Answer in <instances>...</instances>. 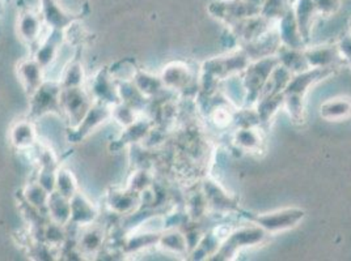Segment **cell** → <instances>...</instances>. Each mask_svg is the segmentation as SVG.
Wrapping results in <instances>:
<instances>
[{
    "label": "cell",
    "mask_w": 351,
    "mask_h": 261,
    "mask_svg": "<svg viewBox=\"0 0 351 261\" xmlns=\"http://www.w3.org/2000/svg\"><path fill=\"white\" fill-rule=\"evenodd\" d=\"M330 72L332 70L308 68L303 72L293 74L283 90V107L287 110L293 122L300 123L304 119V97L308 89Z\"/></svg>",
    "instance_id": "1"
},
{
    "label": "cell",
    "mask_w": 351,
    "mask_h": 261,
    "mask_svg": "<svg viewBox=\"0 0 351 261\" xmlns=\"http://www.w3.org/2000/svg\"><path fill=\"white\" fill-rule=\"evenodd\" d=\"M277 66L278 59L276 55L249 63L247 70L243 72V81L247 89V102H257L263 87Z\"/></svg>",
    "instance_id": "2"
},
{
    "label": "cell",
    "mask_w": 351,
    "mask_h": 261,
    "mask_svg": "<svg viewBox=\"0 0 351 261\" xmlns=\"http://www.w3.org/2000/svg\"><path fill=\"white\" fill-rule=\"evenodd\" d=\"M210 15L228 27L250 16L261 15V8L248 0H215L208 5Z\"/></svg>",
    "instance_id": "3"
},
{
    "label": "cell",
    "mask_w": 351,
    "mask_h": 261,
    "mask_svg": "<svg viewBox=\"0 0 351 261\" xmlns=\"http://www.w3.org/2000/svg\"><path fill=\"white\" fill-rule=\"evenodd\" d=\"M266 234L267 232H265L256 223L253 226L237 229L236 232H231L226 238V241L223 242V245L220 246L218 252H217V256H218V259L228 260L241 248L260 245L265 239Z\"/></svg>",
    "instance_id": "4"
},
{
    "label": "cell",
    "mask_w": 351,
    "mask_h": 261,
    "mask_svg": "<svg viewBox=\"0 0 351 261\" xmlns=\"http://www.w3.org/2000/svg\"><path fill=\"white\" fill-rule=\"evenodd\" d=\"M304 217L306 212L300 208H285L276 212L260 215L254 217L253 222L267 234H276L296 228Z\"/></svg>",
    "instance_id": "5"
},
{
    "label": "cell",
    "mask_w": 351,
    "mask_h": 261,
    "mask_svg": "<svg viewBox=\"0 0 351 261\" xmlns=\"http://www.w3.org/2000/svg\"><path fill=\"white\" fill-rule=\"evenodd\" d=\"M277 31H278L279 40H280L282 46L289 47V49H298V50L304 49L306 41L303 40L300 30L298 28L293 8L280 20H278Z\"/></svg>",
    "instance_id": "6"
},
{
    "label": "cell",
    "mask_w": 351,
    "mask_h": 261,
    "mask_svg": "<svg viewBox=\"0 0 351 261\" xmlns=\"http://www.w3.org/2000/svg\"><path fill=\"white\" fill-rule=\"evenodd\" d=\"M308 68L313 70H332L337 59L339 58L338 50L332 46H316L303 49Z\"/></svg>",
    "instance_id": "7"
},
{
    "label": "cell",
    "mask_w": 351,
    "mask_h": 261,
    "mask_svg": "<svg viewBox=\"0 0 351 261\" xmlns=\"http://www.w3.org/2000/svg\"><path fill=\"white\" fill-rule=\"evenodd\" d=\"M293 12L298 28L300 30V34H302L303 40L307 41L311 36L313 20L316 16L319 15L313 1L312 0H295V3L293 4Z\"/></svg>",
    "instance_id": "8"
},
{
    "label": "cell",
    "mask_w": 351,
    "mask_h": 261,
    "mask_svg": "<svg viewBox=\"0 0 351 261\" xmlns=\"http://www.w3.org/2000/svg\"><path fill=\"white\" fill-rule=\"evenodd\" d=\"M351 114V101L348 98H332L320 106V115L325 120H341Z\"/></svg>",
    "instance_id": "9"
},
{
    "label": "cell",
    "mask_w": 351,
    "mask_h": 261,
    "mask_svg": "<svg viewBox=\"0 0 351 261\" xmlns=\"http://www.w3.org/2000/svg\"><path fill=\"white\" fill-rule=\"evenodd\" d=\"M293 8L290 0H266L261 8V15L269 21H278Z\"/></svg>",
    "instance_id": "10"
},
{
    "label": "cell",
    "mask_w": 351,
    "mask_h": 261,
    "mask_svg": "<svg viewBox=\"0 0 351 261\" xmlns=\"http://www.w3.org/2000/svg\"><path fill=\"white\" fill-rule=\"evenodd\" d=\"M234 141L241 149L253 152L261 146V135L253 127H241L234 133Z\"/></svg>",
    "instance_id": "11"
},
{
    "label": "cell",
    "mask_w": 351,
    "mask_h": 261,
    "mask_svg": "<svg viewBox=\"0 0 351 261\" xmlns=\"http://www.w3.org/2000/svg\"><path fill=\"white\" fill-rule=\"evenodd\" d=\"M189 79H191V73H189L188 67L180 66V64H173V67L168 68L162 76L164 84L173 87H185L188 84Z\"/></svg>",
    "instance_id": "12"
},
{
    "label": "cell",
    "mask_w": 351,
    "mask_h": 261,
    "mask_svg": "<svg viewBox=\"0 0 351 261\" xmlns=\"http://www.w3.org/2000/svg\"><path fill=\"white\" fill-rule=\"evenodd\" d=\"M20 33L24 38L33 41L38 37L40 30H41V23L37 15L32 12H25L20 17Z\"/></svg>",
    "instance_id": "13"
},
{
    "label": "cell",
    "mask_w": 351,
    "mask_h": 261,
    "mask_svg": "<svg viewBox=\"0 0 351 261\" xmlns=\"http://www.w3.org/2000/svg\"><path fill=\"white\" fill-rule=\"evenodd\" d=\"M319 15L332 16L341 7V0H312Z\"/></svg>",
    "instance_id": "14"
},
{
    "label": "cell",
    "mask_w": 351,
    "mask_h": 261,
    "mask_svg": "<svg viewBox=\"0 0 351 261\" xmlns=\"http://www.w3.org/2000/svg\"><path fill=\"white\" fill-rule=\"evenodd\" d=\"M339 58L343 59L351 68V34L342 38V41L337 46Z\"/></svg>",
    "instance_id": "15"
},
{
    "label": "cell",
    "mask_w": 351,
    "mask_h": 261,
    "mask_svg": "<svg viewBox=\"0 0 351 261\" xmlns=\"http://www.w3.org/2000/svg\"><path fill=\"white\" fill-rule=\"evenodd\" d=\"M290 3H291V5H293V3H295V0H290Z\"/></svg>",
    "instance_id": "16"
}]
</instances>
